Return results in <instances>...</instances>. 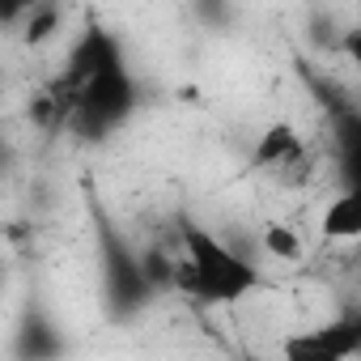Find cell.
<instances>
[{"label": "cell", "instance_id": "1", "mask_svg": "<svg viewBox=\"0 0 361 361\" xmlns=\"http://www.w3.org/2000/svg\"><path fill=\"white\" fill-rule=\"evenodd\" d=\"M178 243H183V255L174 264V289H183L192 302H200V306H238L255 289H264L259 268L238 247L217 238L213 230H204L196 221H183L178 226Z\"/></svg>", "mask_w": 361, "mask_h": 361}, {"label": "cell", "instance_id": "2", "mask_svg": "<svg viewBox=\"0 0 361 361\" xmlns=\"http://www.w3.org/2000/svg\"><path fill=\"white\" fill-rule=\"evenodd\" d=\"M68 94H73V119H68V128L81 140H94V145L106 140V136H115L136 115V106H140V85H136L128 60H119V64L85 77Z\"/></svg>", "mask_w": 361, "mask_h": 361}, {"label": "cell", "instance_id": "3", "mask_svg": "<svg viewBox=\"0 0 361 361\" xmlns=\"http://www.w3.org/2000/svg\"><path fill=\"white\" fill-rule=\"evenodd\" d=\"M98 251H102V298H106V310H111V319H119V323H128V319H136L157 293L149 289V281H145V272H140V259H136V251L102 221V238H98Z\"/></svg>", "mask_w": 361, "mask_h": 361}, {"label": "cell", "instance_id": "4", "mask_svg": "<svg viewBox=\"0 0 361 361\" xmlns=\"http://www.w3.org/2000/svg\"><path fill=\"white\" fill-rule=\"evenodd\" d=\"M357 353H361V319L357 314H340L331 323L293 331L281 344V361H353Z\"/></svg>", "mask_w": 361, "mask_h": 361}, {"label": "cell", "instance_id": "5", "mask_svg": "<svg viewBox=\"0 0 361 361\" xmlns=\"http://www.w3.org/2000/svg\"><path fill=\"white\" fill-rule=\"evenodd\" d=\"M123 60V47H119V39L111 35V30H102V26H90L85 35H77V43H73V51H68V60H64V73L56 77L64 90H73V85H81L85 77H94V73H102V68H111V64H119Z\"/></svg>", "mask_w": 361, "mask_h": 361}, {"label": "cell", "instance_id": "6", "mask_svg": "<svg viewBox=\"0 0 361 361\" xmlns=\"http://www.w3.org/2000/svg\"><path fill=\"white\" fill-rule=\"evenodd\" d=\"M13 357H18V361H60V357H64V331H60V323H56L47 310L30 306V310L18 319Z\"/></svg>", "mask_w": 361, "mask_h": 361}, {"label": "cell", "instance_id": "7", "mask_svg": "<svg viewBox=\"0 0 361 361\" xmlns=\"http://www.w3.org/2000/svg\"><path fill=\"white\" fill-rule=\"evenodd\" d=\"M302 161H306V145H302V136H298L293 123H272L259 136L255 153H251V166L255 170H293Z\"/></svg>", "mask_w": 361, "mask_h": 361}, {"label": "cell", "instance_id": "8", "mask_svg": "<svg viewBox=\"0 0 361 361\" xmlns=\"http://www.w3.org/2000/svg\"><path fill=\"white\" fill-rule=\"evenodd\" d=\"M323 238H331V243H353V238H361V192H357V188L340 192V196L327 204V213H323Z\"/></svg>", "mask_w": 361, "mask_h": 361}, {"label": "cell", "instance_id": "9", "mask_svg": "<svg viewBox=\"0 0 361 361\" xmlns=\"http://www.w3.org/2000/svg\"><path fill=\"white\" fill-rule=\"evenodd\" d=\"M30 119H35V128H43V132L68 128V119H73V94H68L60 81L43 85V90L30 98Z\"/></svg>", "mask_w": 361, "mask_h": 361}, {"label": "cell", "instance_id": "10", "mask_svg": "<svg viewBox=\"0 0 361 361\" xmlns=\"http://www.w3.org/2000/svg\"><path fill=\"white\" fill-rule=\"evenodd\" d=\"M18 30H22V43L26 47H43L47 39H56L64 30V9L60 5H30Z\"/></svg>", "mask_w": 361, "mask_h": 361}, {"label": "cell", "instance_id": "11", "mask_svg": "<svg viewBox=\"0 0 361 361\" xmlns=\"http://www.w3.org/2000/svg\"><path fill=\"white\" fill-rule=\"evenodd\" d=\"M259 247H264L272 259H281V264H298V259L306 255L302 234H298L293 226H285V221H268V226L259 230Z\"/></svg>", "mask_w": 361, "mask_h": 361}, {"label": "cell", "instance_id": "12", "mask_svg": "<svg viewBox=\"0 0 361 361\" xmlns=\"http://www.w3.org/2000/svg\"><path fill=\"white\" fill-rule=\"evenodd\" d=\"M136 259H140V272H145V281H149V289H153V293L174 289V264H178V259H174L161 243L140 247V251H136Z\"/></svg>", "mask_w": 361, "mask_h": 361}, {"label": "cell", "instance_id": "13", "mask_svg": "<svg viewBox=\"0 0 361 361\" xmlns=\"http://www.w3.org/2000/svg\"><path fill=\"white\" fill-rule=\"evenodd\" d=\"M30 5H22V0H13V5H0V26H22Z\"/></svg>", "mask_w": 361, "mask_h": 361}, {"label": "cell", "instance_id": "14", "mask_svg": "<svg viewBox=\"0 0 361 361\" xmlns=\"http://www.w3.org/2000/svg\"><path fill=\"white\" fill-rule=\"evenodd\" d=\"M0 281H5V276H0Z\"/></svg>", "mask_w": 361, "mask_h": 361}]
</instances>
